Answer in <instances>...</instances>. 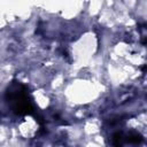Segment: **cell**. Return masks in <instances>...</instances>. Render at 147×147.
Listing matches in <instances>:
<instances>
[{
  "instance_id": "cell-1",
  "label": "cell",
  "mask_w": 147,
  "mask_h": 147,
  "mask_svg": "<svg viewBox=\"0 0 147 147\" xmlns=\"http://www.w3.org/2000/svg\"><path fill=\"white\" fill-rule=\"evenodd\" d=\"M6 100L16 115H33L34 109L25 85L13 80L6 91Z\"/></svg>"
},
{
  "instance_id": "cell-2",
  "label": "cell",
  "mask_w": 147,
  "mask_h": 147,
  "mask_svg": "<svg viewBox=\"0 0 147 147\" xmlns=\"http://www.w3.org/2000/svg\"><path fill=\"white\" fill-rule=\"evenodd\" d=\"M126 140H127L129 142L139 144V142H141V141L144 140V138H142V136H141L140 133H138V132H130V133L127 134V137H126Z\"/></svg>"
}]
</instances>
